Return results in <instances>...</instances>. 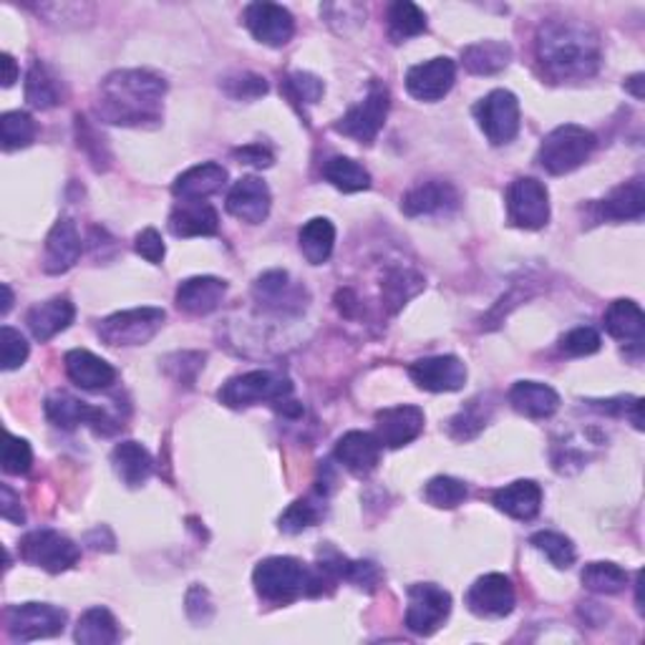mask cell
<instances>
[{
    "label": "cell",
    "mask_w": 645,
    "mask_h": 645,
    "mask_svg": "<svg viewBox=\"0 0 645 645\" xmlns=\"http://www.w3.org/2000/svg\"><path fill=\"white\" fill-rule=\"evenodd\" d=\"M36 139V121L28 111H8L0 117V141L6 151L31 147Z\"/></svg>",
    "instance_id": "44"
},
{
    "label": "cell",
    "mask_w": 645,
    "mask_h": 645,
    "mask_svg": "<svg viewBox=\"0 0 645 645\" xmlns=\"http://www.w3.org/2000/svg\"><path fill=\"white\" fill-rule=\"evenodd\" d=\"M300 252L306 255L310 265H322L330 260L336 248V227L326 217H312L298 232Z\"/></svg>",
    "instance_id": "35"
},
{
    "label": "cell",
    "mask_w": 645,
    "mask_h": 645,
    "mask_svg": "<svg viewBox=\"0 0 645 645\" xmlns=\"http://www.w3.org/2000/svg\"><path fill=\"white\" fill-rule=\"evenodd\" d=\"M63 99V89L59 76H56L49 66L36 61L26 76V101L31 103L33 109H53L59 107Z\"/></svg>",
    "instance_id": "37"
},
{
    "label": "cell",
    "mask_w": 645,
    "mask_h": 645,
    "mask_svg": "<svg viewBox=\"0 0 645 645\" xmlns=\"http://www.w3.org/2000/svg\"><path fill=\"white\" fill-rule=\"evenodd\" d=\"M492 505L512 519H533L543 507V487L533 479L512 482L492 495Z\"/></svg>",
    "instance_id": "29"
},
{
    "label": "cell",
    "mask_w": 645,
    "mask_h": 645,
    "mask_svg": "<svg viewBox=\"0 0 645 645\" xmlns=\"http://www.w3.org/2000/svg\"><path fill=\"white\" fill-rule=\"evenodd\" d=\"M73 638L81 645H111L119 641V623L107 608H89L79 618Z\"/></svg>",
    "instance_id": "38"
},
{
    "label": "cell",
    "mask_w": 645,
    "mask_h": 645,
    "mask_svg": "<svg viewBox=\"0 0 645 645\" xmlns=\"http://www.w3.org/2000/svg\"><path fill=\"white\" fill-rule=\"evenodd\" d=\"M507 217L519 230H543L549 222V192L535 177H519L507 189Z\"/></svg>",
    "instance_id": "11"
},
{
    "label": "cell",
    "mask_w": 645,
    "mask_h": 645,
    "mask_svg": "<svg viewBox=\"0 0 645 645\" xmlns=\"http://www.w3.org/2000/svg\"><path fill=\"white\" fill-rule=\"evenodd\" d=\"M601 334H597L595 328L591 326H580V328H573L570 334H565L559 338V350H563L565 356H593L601 350Z\"/></svg>",
    "instance_id": "52"
},
{
    "label": "cell",
    "mask_w": 645,
    "mask_h": 645,
    "mask_svg": "<svg viewBox=\"0 0 645 645\" xmlns=\"http://www.w3.org/2000/svg\"><path fill=\"white\" fill-rule=\"evenodd\" d=\"M605 330L625 346H641L645 336V316L635 300H615L603 316Z\"/></svg>",
    "instance_id": "33"
},
{
    "label": "cell",
    "mask_w": 645,
    "mask_h": 645,
    "mask_svg": "<svg viewBox=\"0 0 645 645\" xmlns=\"http://www.w3.org/2000/svg\"><path fill=\"white\" fill-rule=\"evenodd\" d=\"M529 545L539 549V553H543L549 563L557 567V570H567V567L575 565L577 553H575V545H573L570 537H565L559 533H549V529H545V533L533 535Z\"/></svg>",
    "instance_id": "45"
},
{
    "label": "cell",
    "mask_w": 645,
    "mask_h": 645,
    "mask_svg": "<svg viewBox=\"0 0 645 645\" xmlns=\"http://www.w3.org/2000/svg\"><path fill=\"white\" fill-rule=\"evenodd\" d=\"M597 147V137L591 129L577 127V125H563L549 131L543 145L537 151L539 167L547 175L563 177L575 172L577 167H583Z\"/></svg>",
    "instance_id": "4"
},
{
    "label": "cell",
    "mask_w": 645,
    "mask_h": 645,
    "mask_svg": "<svg viewBox=\"0 0 645 645\" xmlns=\"http://www.w3.org/2000/svg\"><path fill=\"white\" fill-rule=\"evenodd\" d=\"M280 89L286 91V97L296 103V107H302V103H316L322 97V81L308 71H296L286 76V81H282Z\"/></svg>",
    "instance_id": "48"
},
{
    "label": "cell",
    "mask_w": 645,
    "mask_h": 645,
    "mask_svg": "<svg viewBox=\"0 0 645 645\" xmlns=\"http://www.w3.org/2000/svg\"><path fill=\"white\" fill-rule=\"evenodd\" d=\"M492 416V404L484 396L472 398L469 404H464V409L449 421V434L457 441H469L477 436L484 426H487Z\"/></svg>",
    "instance_id": "42"
},
{
    "label": "cell",
    "mask_w": 645,
    "mask_h": 645,
    "mask_svg": "<svg viewBox=\"0 0 645 645\" xmlns=\"http://www.w3.org/2000/svg\"><path fill=\"white\" fill-rule=\"evenodd\" d=\"M597 220L608 222H628L641 220L645 215V187L643 179L635 177L631 182L615 187L613 192L595 205Z\"/></svg>",
    "instance_id": "26"
},
{
    "label": "cell",
    "mask_w": 645,
    "mask_h": 645,
    "mask_svg": "<svg viewBox=\"0 0 645 645\" xmlns=\"http://www.w3.org/2000/svg\"><path fill=\"white\" fill-rule=\"evenodd\" d=\"M411 381L431 394H452L467 384V366L457 356L419 358L409 366Z\"/></svg>",
    "instance_id": "16"
},
{
    "label": "cell",
    "mask_w": 645,
    "mask_h": 645,
    "mask_svg": "<svg viewBox=\"0 0 645 645\" xmlns=\"http://www.w3.org/2000/svg\"><path fill=\"white\" fill-rule=\"evenodd\" d=\"M252 583L262 601L290 605L300 597L322 595L326 585L334 580L320 567H308L298 557H268L255 567Z\"/></svg>",
    "instance_id": "3"
},
{
    "label": "cell",
    "mask_w": 645,
    "mask_h": 645,
    "mask_svg": "<svg viewBox=\"0 0 645 645\" xmlns=\"http://www.w3.org/2000/svg\"><path fill=\"white\" fill-rule=\"evenodd\" d=\"M222 89L227 97L235 101H255L268 93V81H265L258 73L242 71V73L227 76V79L222 81Z\"/></svg>",
    "instance_id": "50"
},
{
    "label": "cell",
    "mask_w": 645,
    "mask_h": 645,
    "mask_svg": "<svg viewBox=\"0 0 645 645\" xmlns=\"http://www.w3.org/2000/svg\"><path fill=\"white\" fill-rule=\"evenodd\" d=\"M0 492H3V502H0V515H3V519L8 522H16V525H23V519H26V512L21 507V499H18L16 492L8 487V484H3L0 487Z\"/></svg>",
    "instance_id": "58"
},
{
    "label": "cell",
    "mask_w": 645,
    "mask_h": 645,
    "mask_svg": "<svg viewBox=\"0 0 645 645\" xmlns=\"http://www.w3.org/2000/svg\"><path fill=\"white\" fill-rule=\"evenodd\" d=\"M459 207V192L452 182H441V179H429L411 187L401 199V210L409 217H431V215H447Z\"/></svg>",
    "instance_id": "21"
},
{
    "label": "cell",
    "mask_w": 645,
    "mask_h": 645,
    "mask_svg": "<svg viewBox=\"0 0 645 645\" xmlns=\"http://www.w3.org/2000/svg\"><path fill=\"white\" fill-rule=\"evenodd\" d=\"M426 31V13L411 0H396L388 8V36L394 43H404L409 38L421 36Z\"/></svg>",
    "instance_id": "40"
},
{
    "label": "cell",
    "mask_w": 645,
    "mask_h": 645,
    "mask_svg": "<svg viewBox=\"0 0 645 645\" xmlns=\"http://www.w3.org/2000/svg\"><path fill=\"white\" fill-rule=\"evenodd\" d=\"M587 404H591V409L595 411L625 416V419H631L635 429L643 431V398L621 396V398H611V401H587Z\"/></svg>",
    "instance_id": "54"
},
{
    "label": "cell",
    "mask_w": 645,
    "mask_h": 645,
    "mask_svg": "<svg viewBox=\"0 0 645 645\" xmlns=\"http://www.w3.org/2000/svg\"><path fill=\"white\" fill-rule=\"evenodd\" d=\"M625 89H628L635 99H643V73H635L631 76L628 81H625Z\"/></svg>",
    "instance_id": "60"
},
{
    "label": "cell",
    "mask_w": 645,
    "mask_h": 645,
    "mask_svg": "<svg viewBox=\"0 0 645 645\" xmlns=\"http://www.w3.org/2000/svg\"><path fill=\"white\" fill-rule=\"evenodd\" d=\"M46 419H49L56 429L71 431L76 426L87 424L97 434L109 436L119 429V424L101 409V406H91L87 401H79L76 396L69 394H53L46 398Z\"/></svg>",
    "instance_id": "13"
},
{
    "label": "cell",
    "mask_w": 645,
    "mask_h": 645,
    "mask_svg": "<svg viewBox=\"0 0 645 645\" xmlns=\"http://www.w3.org/2000/svg\"><path fill=\"white\" fill-rule=\"evenodd\" d=\"M292 394V384L286 376L272 371H250L222 384L217 398L227 409H248L255 404H282Z\"/></svg>",
    "instance_id": "5"
},
{
    "label": "cell",
    "mask_w": 645,
    "mask_h": 645,
    "mask_svg": "<svg viewBox=\"0 0 645 645\" xmlns=\"http://www.w3.org/2000/svg\"><path fill=\"white\" fill-rule=\"evenodd\" d=\"M63 364L71 381L83 391H107L117 384V368L97 354H91V350L73 348L66 354Z\"/></svg>",
    "instance_id": "22"
},
{
    "label": "cell",
    "mask_w": 645,
    "mask_h": 645,
    "mask_svg": "<svg viewBox=\"0 0 645 645\" xmlns=\"http://www.w3.org/2000/svg\"><path fill=\"white\" fill-rule=\"evenodd\" d=\"M424 411L419 406L404 404L391 406V409H381L376 414V436L381 447L401 449L414 439H419L424 431Z\"/></svg>",
    "instance_id": "18"
},
{
    "label": "cell",
    "mask_w": 645,
    "mask_h": 645,
    "mask_svg": "<svg viewBox=\"0 0 645 645\" xmlns=\"http://www.w3.org/2000/svg\"><path fill=\"white\" fill-rule=\"evenodd\" d=\"M322 517V509L310 499H296L292 505L280 515V529L288 535H300L302 529L316 525Z\"/></svg>",
    "instance_id": "49"
},
{
    "label": "cell",
    "mask_w": 645,
    "mask_h": 645,
    "mask_svg": "<svg viewBox=\"0 0 645 645\" xmlns=\"http://www.w3.org/2000/svg\"><path fill=\"white\" fill-rule=\"evenodd\" d=\"M135 250L151 265H161L167 255L165 242H161V235L155 230V227H147V230H141L135 240Z\"/></svg>",
    "instance_id": "55"
},
{
    "label": "cell",
    "mask_w": 645,
    "mask_h": 645,
    "mask_svg": "<svg viewBox=\"0 0 645 645\" xmlns=\"http://www.w3.org/2000/svg\"><path fill=\"white\" fill-rule=\"evenodd\" d=\"M76 139H79V149L87 151V157L91 159V165L93 169H107L109 167V161H111V155H109V149H107V139L99 137V131L93 129L87 119L81 117H76Z\"/></svg>",
    "instance_id": "47"
},
{
    "label": "cell",
    "mask_w": 645,
    "mask_h": 645,
    "mask_svg": "<svg viewBox=\"0 0 645 645\" xmlns=\"http://www.w3.org/2000/svg\"><path fill=\"white\" fill-rule=\"evenodd\" d=\"M33 464V452H31V444L21 436H13L8 434L6 436V444H3V472L6 474H26L31 469Z\"/></svg>",
    "instance_id": "53"
},
{
    "label": "cell",
    "mask_w": 645,
    "mask_h": 645,
    "mask_svg": "<svg viewBox=\"0 0 645 645\" xmlns=\"http://www.w3.org/2000/svg\"><path fill=\"white\" fill-rule=\"evenodd\" d=\"M318 567L326 573L330 580H346L354 583L356 587H366V591H374L381 580V573L374 563H366V559H350L344 553H338L336 547H322L318 553Z\"/></svg>",
    "instance_id": "24"
},
{
    "label": "cell",
    "mask_w": 645,
    "mask_h": 645,
    "mask_svg": "<svg viewBox=\"0 0 645 645\" xmlns=\"http://www.w3.org/2000/svg\"><path fill=\"white\" fill-rule=\"evenodd\" d=\"M242 21L248 26V31L255 36V41H260L270 49H282L290 43L292 33H296V18L278 3H250L245 8Z\"/></svg>",
    "instance_id": "14"
},
{
    "label": "cell",
    "mask_w": 645,
    "mask_h": 645,
    "mask_svg": "<svg viewBox=\"0 0 645 645\" xmlns=\"http://www.w3.org/2000/svg\"><path fill=\"white\" fill-rule=\"evenodd\" d=\"M583 585L597 595H618L628 585V573L615 563H591L580 575Z\"/></svg>",
    "instance_id": "43"
},
{
    "label": "cell",
    "mask_w": 645,
    "mask_h": 645,
    "mask_svg": "<svg viewBox=\"0 0 645 645\" xmlns=\"http://www.w3.org/2000/svg\"><path fill=\"white\" fill-rule=\"evenodd\" d=\"M235 159H240V165H250V167H270L272 165V151L262 145H245L240 149L232 151Z\"/></svg>",
    "instance_id": "57"
},
{
    "label": "cell",
    "mask_w": 645,
    "mask_h": 645,
    "mask_svg": "<svg viewBox=\"0 0 645 645\" xmlns=\"http://www.w3.org/2000/svg\"><path fill=\"white\" fill-rule=\"evenodd\" d=\"M111 464L117 477L127 484V487H141L155 472V459L151 454L141 447L139 441H121L111 452Z\"/></svg>",
    "instance_id": "34"
},
{
    "label": "cell",
    "mask_w": 645,
    "mask_h": 645,
    "mask_svg": "<svg viewBox=\"0 0 645 645\" xmlns=\"http://www.w3.org/2000/svg\"><path fill=\"white\" fill-rule=\"evenodd\" d=\"M23 563L41 567L51 575H61L81 559V547L56 529H33L18 545Z\"/></svg>",
    "instance_id": "7"
},
{
    "label": "cell",
    "mask_w": 645,
    "mask_h": 645,
    "mask_svg": "<svg viewBox=\"0 0 645 645\" xmlns=\"http://www.w3.org/2000/svg\"><path fill=\"white\" fill-rule=\"evenodd\" d=\"M0 63H3V87H13V83L18 81V66H16V59L11 53H3V59H0Z\"/></svg>",
    "instance_id": "59"
},
{
    "label": "cell",
    "mask_w": 645,
    "mask_h": 645,
    "mask_svg": "<svg viewBox=\"0 0 645 645\" xmlns=\"http://www.w3.org/2000/svg\"><path fill=\"white\" fill-rule=\"evenodd\" d=\"M8 635L18 643L53 638L66 628V611L51 603H23L6 611Z\"/></svg>",
    "instance_id": "9"
},
{
    "label": "cell",
    "mask_w": 645,
    "mask_h": 645,
    "mask_svg": "<svg viewBox=\"0 0 645 645\" xmlns=\"http://www.w3.org/2000/svg\"><path fill=\"white\" fill-rule=\"evenodd\" d=\"M28 358V344L21 336V330H16L11 326L0 328V366L3 371H16L21 368Z\"/></svg>",
    "instance_id": "51"
},
{
    "label": "cell",
    "mask_w": 645,
    "mask_h": 645,
    "mask_svg": "<svg viewBox=\"0 0 645 645\" xmlns=\"http://www.w3.org/2000/svg\"><path fill=\"white\" fill-rule=\"evenodd\" d=\"M169 230L175 237H210L220 230V215L205 199L179 202L169 215Z\"/></svg>",
    "instance_id": "30"
},
{
    "label": "cell",
    "mask_w": 645,
    "mask_h": 645,
    "mask_svg": "<svg viewBox=\"0 0 645 645\" xmlns=\"http://www.w3.org/2000/svg\"><path fill=\"white\" fill-rule=\"evenodd\" d=\"M381 441L376 434L348 431L336 444V459L356 477H368L381 462Z\"/></svg>",
    "instance_id": "23"
},
{
    "label": "cell",
    "mask_w": 645,
    "mask_h": 645,
    "mask_svg": "<svg viewBox=\"0 0 645 645\" xmlns=\"http://www.w3.org/2000/svg\"><path fill=\"white\" fill-rule=\"evenodd\" d=\"M509 404L527 419H549L559 409V394L539 381H517L509 391Z\"/></svg>",
    "instance_id": "31"
},
{
    "label": "cell",
    "mask_w": 645,
    "mask_h": 645,
    "mask_svg": "<svg viewBox=\"0 0 645 645\" xmlns=\"http://www.w3.org/2000/svg\"><path fill=\"white\" fill-rule=\"evenodd\" d=\"M81 258V235L71 217H61L51 227L43 248V272L63 275Z\"/></svg>",
    "instance_id": "20"
},
{
    "label": "cell",
    "mask_w": 645,
    "mask_h": 645,
    "mask_svg": "<svg viewBox=\"0 0 645 645\" xmlns=\"http://www.w3.org/2000/svg\"><path fill=\"white\" fill-rule=\"evenodd\" d=\"M512 61V49L505 41H479L472 43L462 51V63L469 73L477 76H492L499 73L502 69H507V63Z\"/></svg>",
    "instance_id": "36"
},
{
    "label": "cell",
    "mask_w": 645,
    "mask_h": 645,
    "mask_svg": "<svg viewBox=\"0 0 645 645\" xmlns=\"http://www.w3.org/2000/svg\"><path fill=\"white\" fill-rule=\"evenodd\" d=\"M421 288H424L421 275L404 270V268L388 270L381 282V296H384L386 308L391 312L401 310L406 306V300H411Z\"/></svg>",
    "instance_id": "41"
},
{
    "label": "cell",
    "mask_w": 645,
    "mask_h": 645,
    "mask_svg": "<svg viewBox=\"0 0 645 645\" xmlns=\"http://www.w3.org/2000/svg\"><path fill=\"white\" fill-rule=\"evenodd\" d=\"M11 306H13V292H11V288H8V286H3V308H0V312H3V316H6V312L11 310Z\"/></svg>",
    "instance_id": "61"
},
{
    "label": "cell",
    "mask_w": 645,
    "mask_h": 645,
    "mask_svg": "<svg viewBox=\"0 0 645 645\" xmlns=\"http://www.w3.org/2000/svg\"><path fill=\"white\" fill-rule=\"evenodd\" d=\"M454 81H457V63L447 56L439 59H429L424 63H416L406 73V91L419 101H441L452 91Z\"/></svg>",
    "instance_id": "17"
},
{
    "label": "cell",
    "mask_w": 645,
    "mask_h": 645,
    "mask_svg": "<svg viewBox=\"0 0 645 645\" xmlns=\"http://www.w3.org/2000/svg\"><path fill=\"white\" fill-rule=\"evenodd\" d=\"M167 312L155 306L119 310L99 322L97 334L107 346H145L165 326Z\"/></svg>",
    "instance_id": "6"
},
{
    "label": "cell",
    "mask_w": 645,
    "mask_h": 645,
    "mask_svg": "<svg viewBox=\"0 0 645 645\" xmlns=\"http://www.w3.org/2000/svg\"><path fill=\"white\" fill-rule=\"evenodd\" d=\"M73 318H76V306L66 296H59V298H51L33 306L31 310H28L26 322H28V328H31L33 338L46 344V340L63 334V330L73 322Z\"/></svg>",
    "instance_id": "27"
},
{
    "label": "cell",
    "mask_w": 645,
    "mask_h": 645,
    "mask_svg": "<svg viewBox=\"0 0 645 645\" xmlns=\"http://www.w3.org/2000/svg\"><path fill=\"white\" fill-rule=\"evenodd\" d=\"M452 613V595L434 583H416L409 587L406 628L416 635H431Z\"/></svg>",
    "instance_id": "12"
},
{
    "label": "cell",
    "mask_w": 645,
    "mask_h": 645,
    "mask_svg": "<svg viewBox=\"0 0 645 645\" xmlns=\"http://www.w3.org/2000/svg\"><path fill=\"white\" fill-rule=\"evenodd\" d=\"M187 615L195 623H210V618L215 615V605L210 601V593H207L202 585H195L192 591L187 593Z\"/></svg>",
    "instance_id": "56"
},
{
    "label": "cell",
    "mask_w": 645,
    "mask_h": 645,
    "mask_svg": "<svg viewBox=\"0 0 645 645\" xmlns=\"http://www.w3.org/2000/svg\"><path fill=\"white\" fill-rule=\"evenodd\" d=\"M535 51L539 66L553 81L591 79L603 61L601 36L587 23L567 18H553L539 26Z\"/></svg>",
    "instance_id": "1"
},
{
    "label": "cell",
    "mask_w": 645,
    "mask_h": 645,
    "mask_svg": "<svg viewBox=\"0 0 645 645\" xmlns=\"http://www.w3.org/2000/svg\"><path fill=\"white\" fill-rule=\"evenodd\" d=\"M474 117H477L484 137L495 147H505L519 135V101L507 89H495L487 93L474 107Z\"/></svg>",
    "instance_id": "10"
},
{
    "label": "cell",
    "mask_w": 645,
    "mask_h": 645,
    "mask_svg": "<svg viewBox=\"0 0 645 645\" xmlns=\"http://www.w3.org/2000/svg\"><path fill=\"white\" fill-rule=\"evenodd\" d=\"M272 195L270 187L262 182L260 177H242L237 179L235 187L227 195V212H230L235 220L248 222V225H262L270 215Z\"/></svg>",
    "instance_id": "19"
},
{
    "label": "cell",
    "mask_w": 645,
    "mask_h": 645,
    "mask_svg": "<svg viewBox=\"0 0 645 645\" xmlns=\"http://www.w3.org/2000/svg\"><path fill=\"white\" fill-rule=\"evenodd\" d=\"M388 109H391V93L381 81H374L366 99L348 109L344 117L336 121V131L344 137L360 141V145H374L378 131L384 129Z\"/></svg>",
    "instance_id": "8"
},
{
    "label": "cell",
    "mask_w": 645,
    "mask_h": 645,
    "mask_svg": "<svg viewBox=\"0 0 645 645\" xmlns=\"http://www.w3.org/2000/svg\"><path fill=\"white\" fill-rule=\"evenodd\" d=\"M252 296L265 308L275 310H300L302 308V290L290 282L286 270H270L260 275L252 286Z\"/></svg>",
    "instance_id": "32"
},
{
    "label": "cell",
    "mask_w": 645,
    "mask_h": 645,
    "mask_svg": "<svg viewBox=\"0 0 645 645\" xmlns=\"http://www.w3.org/2000/svg\"><path fill=\"white\" fill-rule=\"evenodd\" d=\"M322 179L348 195L364 192V189L371 187V175H368V169L360 167L358 161L350 157H330L326 165H322Z\"/></svg>",
    "instance_id": "39"
},
{
    "label": "cell",
    "mask_w": 645,
    "mask_h": 645,
    "mask_svg": "<svg viewBox=\"0 0 645 645\" xmlns=\"http://www.w3.org/2000/svg\"><path fill=\"white\" fill-rule=\"evenodd\" d=\"M467 495H469L467 484L454 477H434L426 482V487H424V499L436 509L459 507L462 502L467 499Z\"/></svg>",
    "instance_id": "46"
},
{
    "label": "cell",
    "mask_w": 645,
    "mask_h": 645,
    "mask_svg": "<svg viewBox=\"0 0 645 645\" xmlns=\"http://www.w3.org/2000/svg\"><path fill=\"white\" fill-rule=\"evenodd\" d=\"M515 585L502 573L482 575L467 593V608L477 618H505L515 611Z\"/></svg>",
    "instance_id": "15"
},
{
    "label": "cell",
    "mask_w": 645,
    "mask_h": 645,
    "mask_svg": "<svg viewBox=\"0 0 645 645\" xmlns=\"http://www.w3.org/2000/svg\"><path fill=\"white\" fill-rule=\"evenodd\" d=\"M167 81L147 69H121L109 73L99 87L97 113L117 127H147L161 121V99Z\"/></svg>",
    "instance_id": "2"
},
{
    "label": "cell",
    "mask_w": 645,
    "mask_h": 645,
    "mask_svg": "<svg viewBox=\"0 0 645 645\" xmlns=\"http://www.w3.org/2000/svg\"><path fill=\"white\" fill-rule=\"evenodd\" d=\"M227 182V169L217 161H205V165H197L187 172L179 175L172 185L175 197L182 199V202H199V199L212 197L215 192H220Z\"/></svg>",
    "instance_id": "28"
},
{
    "label": "cell",
    "mask_w": 645,
    "mask_h": 645,
    "mask_svg": "<svg viewBox=\"0 0 645 645\" xmlns=\"http://www.w3.org/2000/svg\"><path fill=\"white\" fill-rule=\"evenodd\" d=\"M227 292V282L212 275H197L179 282L177 288V306L189 316H207L220 308V302Z\"/></svg>",
    "instance_id": "25"
}]
</instances>
